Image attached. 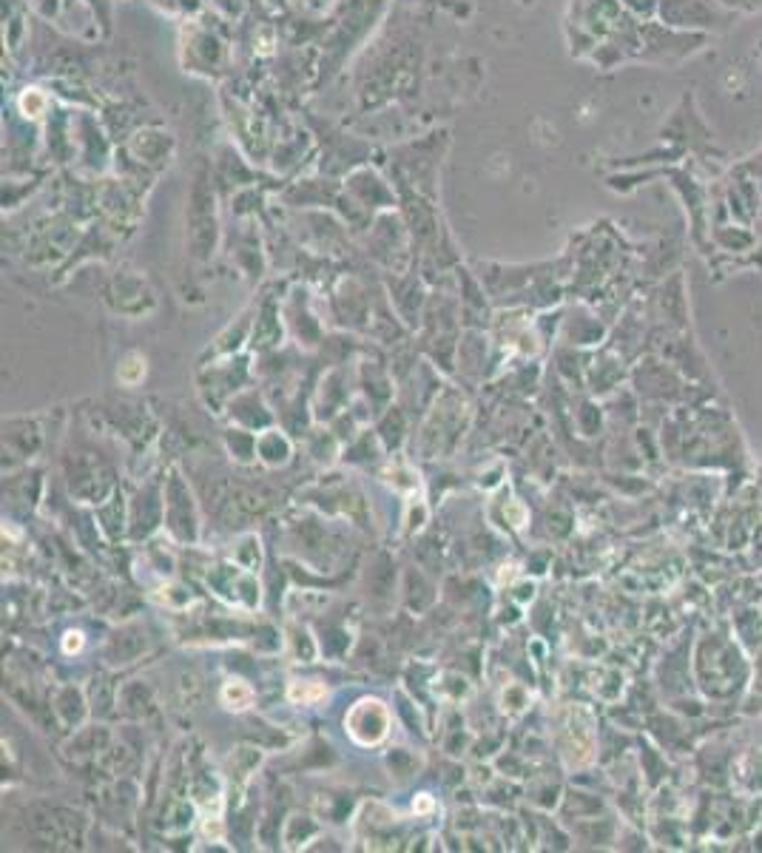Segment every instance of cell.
I'll list each match as a JSON object with an SVG mask.
<instances>
[{
  "label": "cell",
  "instance_id": "6da1fadb",
  "mask_svg": "<svg viewBox=\"0 0 762 853\" xmlns=\"http://www.w3.org/2000/svg\"><path fill=\"white\" fill-rule=\"evenodd\" d=\"M345 725L356 743L375 745L387 734V708L378 700H361L350 708V714L345 717Z\"/></svg>",
  "mask_w": 762,
  "mask_h": 853
},
{
  "label": "cell",
  "instance_id": "7a4b0ae2",
  "mask_svg": "<svg viewBox=\"0 0 762 853\" xmlns=\"http://www.w3.org/2000/svg\"><path fill=\"white\" fill-rule=\"evenodd\" d=\"M250 700H253V691H250V686H245L242 680H228V682H225V689H222V703H225L228 708L242 711V708L250 705Z\"/></svg>",
  "mask_w": 762,
  "mask_h": 853
},
{
  "label": "cell",
  "instance_id": "3957f363",
  "mask_svg": "<svg viewBox=\"0 0 762 853\" xmlns=\"http://www.w3.org/2000/svg\"><path fill=\"white\" fill-rule=\"evenodd\" d=\"M322 697H324V686H319V682H293L290 686L293 703H316Z\"/></svg>",
  "mask_w": 762,
  "mask_h": 853
},
{
  "label": "cell",
  "instance_id": "277c9868",
  "mask_svg": "<svg viewBox=\"0 0 762 853\" xmlns=\"http://www.w3.org/2000/svg\"><path fill=\"white\" fill-rule=\"evenodd\" d=\"M143 375H145V364L137 356H129V359H125V364H120V381L129 384V387H131V384H137Z\"/></svg>",
  "mask_w": 762,
  "mask_h": 853
},
{
  "label": "cell",
  "instance_id": "5b68a950",
  "mask_svg": "<svg viewBox=\"0 0 762 853\" xmlns=\"http://www.w3.org/2000/svg\"><path fill=\"white\" fill-rule=\"evenodd\" d=\"M66 637H69V640H66V652H71V649L77 652V649H80V643H82L80 634H66Z\"/></svg>",
  "mask_w": 762,
  "mask_h": 853
}]
</instances>
